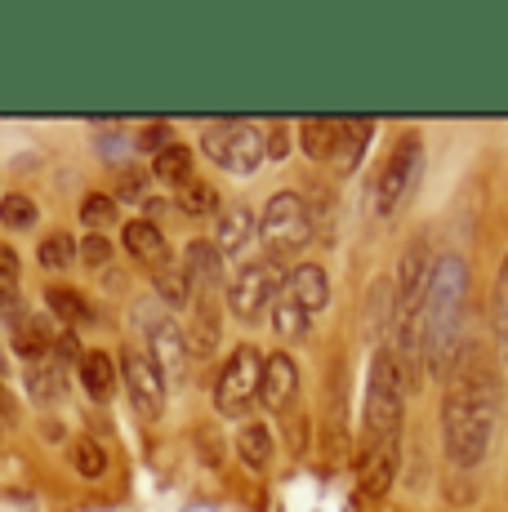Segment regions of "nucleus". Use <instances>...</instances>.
I'll return each instance as SVG.
<instances>
[{"label": "nucleus", "mask_w": 508, "mask_h": 512, "mask_svg": "<svg viewBox=\"0 0 508 512\" xmlns=\"http://www.w3.org/2000/svg\"><path fill=\"white\" fill-rule=\"evenodd\" d=\"M18 281H23V263L9 245H0V308H14L18 303Z\"/></svg>", "instance_id": "obj_34"}, {"label": "nucleus", "mask_w": 508, "mask_h": 512, "mask_svg": "<svg viewBox=\"0 0 508 512\" xmlns=\"http://www.w3.org/2000/svg\"><path fill=\"white\" fill-rule=\"evenodd\" d=\"M419 170H424V143H419V134H406V139L388 152L384 170H379V183H375V205L384 219H397V210L410 201V192H415V183H419Z\"/></svg>", "instance_id": "obj_7"}, {"label": "nucleus", "mask_w": 508, "mask_h": 512, "mask_svg": "<svg viewBox=\"0 0 508 512\" xmlns=\"http://www.w3.org/2000/svg\"><path fill=\"white\" fill-rule=\"evenodd\" d=\"M179 210L188 214V219H214L223 205H219V192H214V183L192 179V183L179 187Z\"/></svg>", "instance_id": "obj_28"}, {"label": "nucleus", "mask_w": 508, "mask_h": 512, "mask_svg": "<svg viewBox=\"0 0 508 512\" xmlns=\"http://www.w3.org/2000/svg\"><path fill=\"white\" fill-rule=\"evenodd\" d=\"M308 321H312V317H308L304 308H299L295 299H290V294H281V299L272 303V330H277L281 339H304V334H308Z\"/></svg>", "instance_id": "obj_30"}, {"label": "nucleus", "mask_w": 508, "mask_h": 512, "mask_svg": "<svg viewBox=\"0 0 508 512\" xmlns=\"http://www.w3.org/2000/svg\"><path fill=\"white\" fill-rule=\"evenodd\" d=\"M54 339H58V334L50 330V321L36 317V312H23V317H18V326L9 330V343H14V352L23 361H45L54 352Z\"/></svg>", "instance_id": "obj_17"}, {"label": "nucleus", "mask_w": 508, "mask_h": 512, "mask_svg": "<svg viewBox=\"0 0 508 512\" xmlns=\"http://www.w3.org/2000/svg\"><path fill=\"white\" fill-rule=\"evenodd\" d=\"M259 379H263V352L259 348H237L228 357V366L219 370L214 383V410L223 419H250L254 401H259Z\"/></svg>", "instance_id": "obj_6"}, {"label": "nucleus", "mask_w": 508, "mask_h": 512, "mask_svg": "<svg viewBox=\"0 0 508 512\" xmlns=\"http://www.w3.org/2000/svg\"><path fill=\"white\" fill-rule=\"evenodd\" d=\"M259 236L272 254H299L312 241V210L299 192H277L268 196L259 214Z\"/></svg>", "instance_id": "obj_5"}, {"label": "nucleus", "mask_w": 508, "mask_h": 512, "mask_svg": "<svg viewBox=\"0 0 508 512\" xmlns=\"http://www.w3.org/2000/svg\"><path fill=\"white\" fill-rule=\"evenodd\" d=\"M281 294H290V299H295L299 308L308 312V317H317V312L330 303V277H326V268H317V263H299V268H290V277H286V285H281Z\"/></svg>", "instance_id": "obj_15"}, {"label": "nucleus", "mask_w": 508, "mask_h": 512, "mask_svg": "<svg viewBox=\"0 0 508 512\" xmlns=\"http://www.w3.org/2000/svg\"><path fill=\"white\" fill-rule=\"evenodd\" d=\"M45 303H50V317H58L67 330H81L94 321L90 303H85V294H76L72 285H50V294H45Z\"/></svg>", "instance_id": "obj_25"}, {"label": "nucleus", "mask_w": 508, "mask_h": 512, "mask_svg": "<svg viewBox=\"0 0 508 512\" xmlns=\"http://www.w3.org/2000/svg\"><path fill=\"white\" fill-rule=\"evenodd\" d=\"M281 268L277 263H250V268H241L237 272V281H232V290H228V308H232V317H241V321H259L263 312L272 308V303L281 299Z\"/></svg>", "instance_id": "obj_9"}, {"label": "nucleus", "mask_w": 508, "mask_h": 512, "mask_svg": "<svg viewBox=\"0 0 508 512\" xmlns=\"http://www.w3.org/2000/svg\"><path fill=\"white\" fill-rule=\"evenodd\" d=\"M27 392L36 397V406H58V401L67 397V374H63V366H58L54 357L32 361V366H27Z\"/></svg>", "instance_id": "obj_22"}, {"label": "nucleus", "mask_w": 508, "mask_h": 512, "mask_svg": "<svg viewBox=\"0 0 508 512\" xmlns=\"http://www.w3.org/2000/svg\"><path fill=\"white\" fill-rule=\"evenodd\" d=\"M41 268H50V272H63V268H72L76 263V236H67V232H50L41 241Z\"/></svg>", "instance_id": "obj_32"}, {"label": "nucleus", "mask_w": 508, "mask_h": 512, "mask_svg": "<svg viewBox=\"0 0 508 512\" xmlns=\"http://www.w3.org/2000/svg\"><path fill=\"white\" fill-rule=\"evenodd\" d=\"M335 143H339V121H330V116H308V121H299V147H304L312 161H330Z\"/></svg>", "instance_id": "obj_26"}, {"label": "nucleus", "mask_w": 508, "mask_h": 512, "mask_svg": "<svg viewBox=\"0 0 508 512\" xmlns=\"http://www.w3.org/2000/svg\"><path fill=\"white\" fill-rule=\"evenodd\" d=\"M263 147H268L272 161H286L290 156V125H268V130H263Z\"/></svg>", "instance_id": "obj_36"}, {"label": "nucleus", "mask_w": 508, "mask_h": 512, "mask_svg": "<svg viewBox=\"0 0 508 512\" xmlns=\"http://www.w3.org/2000/svg\"><path fill=\"white\" fill-rule=\"evenodd\" d=\"M406 370L397 361L393 348H379L375 361H370V379H366V406H361V437H366V450H379L388 441H397V428H402L406 415Z\"/></svg>", "instance_id": "obj_3"}, {"label": "nucleus", "mask_w": 508, "mask_h": 512, "mask_svg": "<svg viewBox=\"0 0 508 512\" xmlns=\"http://www.w3.org/2000/svg\"><path fill=\"white\" fill-rule=\"evenodd\" d=\"M491 330H495V361L508 366V254L495 272V290H491Z\"/></svg>", "instance_id": "obj_27"}, {"label": "nucleus", "mask_w": 508, "mask_h": 512, "mask_svg": "<svg viewBox=\"0 0 508 512\" xmlns=\"http://www.w3.org/2000/svg\"><path fill=\"white\" fill-rule=\"evenodd\" d=\"M76 254H81L90 268H103V263L112 259V241H107V236H85V241L76 245Z\"/></svg>", "instance_id": "obj_35"}, {"label": "nucleus", "mask_w": 508, "mask_h": 512, "mask_svg": "<svg viewBox=\"0 0 508 512\" xmlns=\"http://www.w3.org/2000/svg\"><path fill=\"white\" fill-rule=\"evenodd\" d=\"M116 214H121V205H116V196L107 192H90L81 201V223L90 228V236H103V228H112Z\"/></svg>", "instance_id": "obj_31"}, {"label": "nucleus", "mask_w": 508, "mask_h": 512, "mask_svg": "<svg viewBox=\"0 0 508 512\" xmlns=\"http://www.w3.org/2000/svg\"><path fill=\"white\" fill-rule=\"evenodd\" d=\"M152 179H156V183H165V187H183V183H192V179H197V174H192V147L170 143L165 152H156V156H152Z\"/></svg>", "instance_id": "obj_24"}, {"label": "nucleus", "mask_w": 508, "mask_h": 512, "mask_svg": "<svg viewBox=\"0 0 508 512\" xmlns=\"http://www.w3.org/2000/svg\"><path fill=\"white\" fill-rule=\"evenodd\" d=\"M76 374H81V388L90 392L94 401H107L116 392V379H121V366L112 361V352H85L81 366H76Z\"/></svg>", "instance_id": "obj_20"}, {"label": "nucleus", "mask_w": 508, "mask_h": 512, "mask_svg": "<svg viewBox=\"0 0 508 512\" xmlns=\"http://www.w3.org/2000/svg\"><path fill=\"white\" fill-rule=\"evenodd\" d=\"M152 285H156V299H161L165 312H192V303H197V294H201L183 259H165L161 268H152Z\"/></svg>", "instance_id": "obj_12"}, {"label": "nucleus", "mask_w": 508, "mask_h": 512, "mask_svg": "<svg viewBox=\"0 0 508 512\" xmlns=\"http://www.w3.org/2000/svg\"><path fill=\"white\" fill-rule=\"evenodd\" d=\"M170 143H174V139H170V125H148V130L139 134V147H143V152L152 147V156H156V152H165Z\"/></svg>", "instance_id": "obj_38"}, {"label": "nucleus", "mask_w": 508, "mask_h": 512, "mask_svg": "<svg viewBox=\"0 0 508 512\" xmlns=\"http://www.w3.org/2000/svg\"><path fill=\"white\" fill-rule=\"evenodd\" d=\"M254 236V214L246 205H228V210H219V219H214V250L228 259V254H241L250 245Z\"/></svg>", "instance_id": "obj_18"}, {"label": "nucleus", "mask_w": 508, "mask_h": 512, "mask_svg": "<svg viewBox=\"0 0 508 512\" xmlns=\"http://www.w3.org/2000/svg\"><path fill=\"white\" fill-rule=\"evenodd\" d=\"M464 299H468V263L459 254H442L428 272L424 294V374L446 379L464 348Z\"/></svg>", "instance_id": "obj_2"}, {"label": "nucleus", "mask_w": 508, "mask_h": 512, "mask_svg": "<svg viewBox=\"0 0 508 512\" xmlns=\"http://www.w3.org/2000/svg\"><path fill=\"white\" fill-rule=\"evenodd\" d=\"M201 152L210 156L219 170H232V174H254L268 161L263 130L250 121H210L201 130Z\"/></svg>", "instance_id": "obj_4"}, {"label": "nucleus", "mask_w": 508, "mask_h": 512, "mask_svg": "<svg viewBox=\"0 0 508 512\" xmlns=\"http://www.w3.org/2000/svg\"><path fill=\"white\" fill-rule=\"evenodd\" d=\"M32 219H36V201H32V196H23V192H5V196H0V223H5V228L23 232V228H32Z\"/></svg>", "instance_id": "obj_33"}, {"label": "nucleus", "mask_w": 508, "mask_h": 512, "mask_svg": "<svg viewBox=\"0 0 508 512\" xmlns=\"http://www.w3.org/2000/svg\"><path fill=\"white\" fill-rule=\"evenodd\" d=\"M397 459H402L397 441H388V446H379V450H366V464H361V477H357V495L370 499V504L384 499L397 481Z\"/></svg>", "instance_id": "obj_14"}, {"label": "nucleus", "mask_w": 508, "mask_h": 512, "mask_svg": "<svg viewBox=\"0 0 508 512\" xmlns=\"http://www.w3.org/2000/svg\"><path fill=\"white\" fill-rule=\"evenodd\" d=\"M237 455H241V464L254 468V472H263L272 464V428L268 423H259V419H246L241 423V432H237Z\"/></svg>", "instance_id": "obj_23"}, {"label": "nucleus", "mask_w": 508, "mask_h": 512, "mask_svg": "<svg viewBox=\"0 0 508 512\" xmlns=\"http://www.w3.org/2000/svg\"><path fill=\"white\" fill-rule=\"evenodd\" d=\"M219 294H197L192 317L183 321V339H188V357H210L219 348Z\"/></svg>", "instance_id": "obj_13"}, {"label": "nucleus", "mask_w": 508, "mask_h": 512, "mask_svg": "<svg viewBox=\"0 0 508 512\" xmlns=\"http://www.w3.org/2000/svg\"><path fill=\"white\" fill-rule=\"evenodd\" d=\"M299 401V361L290 352H272L263 357V379H259V406L272 415H290Z\"/></svg>", "instance_id": "obj_11"}, {"label": "nucleus", "mask_w": 508, "mask_h": 512, "mask_svg": "<svg viewBox=\"0 0 508 512\" xmlns=\"http://www.w3.org/2000/svg\"><path fill=\"white\" fill-rule=\"evenodd\" d=\"M121 201H148V196H143V174L139 170H125L121 174V187H116V205Z\"/></svg>", "instance_id": "obj_37"}, {"label": "nucleus", "mask_w": 508, "mask_h": 512, "mask_svg": "<svg viewBox=\"0 0 508 512\" xmlns=\"http://www.w3.org/2000/svg\"><path fill=\"white\" fill-rule=\"evenodd\" d=\"M183 263H188L197 290L219 294V285H223V254L214 250V241H192L188 250H183Z\"/></svg>", "instance_id": "obj_21"}, {"label": "nucleus", "mask_w": 508, "mask_h": 512, "mask_svg": "<svg viewBox=\"0 0 508 512\" xmlns=\"http://www.w3.org/2000/svg\"><path fill=\"white\" fill-rule=\"evenodd\" d=\"M121 241H125V254H134L139 263H148V268H161L165 259H170V245H165V232L156 228L148 219H130L121 228Z\"/></svg>", "instance_id": "obj_16"}, {"label": "nucleus", "mask_w": 508, "mask_h": 512, "mask_svg": "<svg viewBox=\"0 0 508 512\" xmlns=\"http://www.w3.org/2000/svg\"><path fill=\"white\" fill-rule=\"evenodd\" d=\"M370 139H375V121H339V143H335V156H330V165H335L339 174H353L361 165V156H366Z\"/></svg>", "instance_id": "obj_19"}, {"label": "nucleus", "mask_w": 508, "mask_h": 512, "mask_svg": "<svg viewBox=\"0 0 508 512\" xmlns=\"http://www.w3.org/2000/svg\"><path fill=\"white\" fill-rule=\"evenodd\" d=\"M134 321H139L143 339H148V357L165 370V379H183V366H188V339H183V326L161 308V303H134Z\"/></svg>", "instance_id": "obj_8"}, {"label": "nucleus", "mask_w": 508, "mask_h": 512, "mask_svg": "<svg viewBox=\"0 0 508 512\" xmlns=\"http://www.w3.org/2000/svg\"><path fill=\"white\" fill-rule=\"evenodd\" d=\"M121 379L130 388V401L143 419H161L165 415V370L156 366L143 348H125L121 352Z\"/></svg>", "instance_id": "obj_10"}, {"label": "nucleus", "mask_w": 508, "mask_h": 512, "mask_svg": "<svg viewBox=\"0 0 508 512\" xmlns=\"http://www.w3.org/2000/svg\"><path fill=\"white\" fill-rule=\"evenodd\" d=\"M67 464L81 472L85 481H99L103 468H107V455H103V446L94 437H76L72 446H67Z\"/></svg>", "instance_id": "obj_29"}, {"label": "nucleus", "mask_w": 508, "mask_h": 512, "mask_svg": "<svg viewBox=\"0 0 508 512\" xmlns=\"http://www.w3.org/2000/svg\"><path fill=\"white\" fill-rule=\"evenodd\" d=\"M500 410H504L500 361L491 357L486 343L468 339L459 348L451 374H446V401H442V450L451 459V468L459 472L482 468Z\"/></svg>", "instance_id": "obj_1"}]
</instances>
